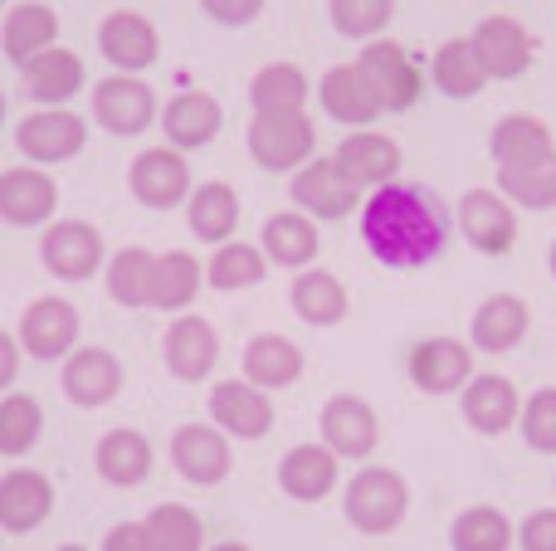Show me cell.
I'll return each mask as SVG.
<instances>
[{"label":"cell","instance_id":"6da1fadb","mask_svg":"<svg viewBox=\"0 0 556 551\" xmlns=\"http://www.w3.org/2000/svg\"><path fill=\"white\" fill-rule=\"evenodd\" d=\"M362 240L386 269H420L444 254V215L420 185H381L362 201Z\"/></svg>","mask_w":556,"mask_h":551},{"label":"cell","instance_id":"7a4b0ae2","mask_svg":"<svg viewBox=\"0 0 556 551\" xmlns=\"http://www.w3.org/2000/svg\"><path fill=\"white\" fill-rule=\"evenodd\" d=\"M342 513H346V523H352L356 533L386 537V533H395V527L405 523V513H410V488H405V478L395 474V469H381V464L362 469V474L346 484Z\"/></svg>","mask_w":556,"mask_h":551},{"label":"cell","instance_id":"3957f363","mask_svg":"<svg viewBox=\"0 0 556 551\" xmlns=\"http://www.w3.org/2000/svg\"><path fill=\"white\" fill-rule=\"evenodd\" d=\"M317 127L307 113H254L250 123V156L264 171H298L313 162Z\"/></svg>","mask_w":556,"mask_h":551},{"label":"cell","instance_id":"277c9868","mask_svg":"<svg viewBox=\"0 0 556 551\" xmlns=\"http://www.w3.org/2000/svg\"><path fill=\"white\" fill-rule=\"evenodd\" d=\"M293 205L313 220H346V215L362 205V185L337 166V156H317V162L298 166L293 185H288Z\"/></svg>","mask_w":556,"mask_h":551},{"label":"cell","instance_id":"5b68a950","mask_svg":"<svg viewBox=\"0 0 556 551\" xmlns=\"http://www.w3.org/2000/svg\"><path fill=\"white\" fill-rule=\"evenodd\" d=\"M39 264L64 283H84L103 269V234L84 220H49L39 240Z\"/></svg>","mask_w":556,"mask_h":551},{"label":"cell","instance_id":"8992f818","mask_svg":"<svg viewBox=\"0 0 556 551\" xmlns=\"http://www.w3.org/2000/svg\"><path fill=\"white\" fill-rule=\"evenodd\" d=\"M88 142V123L68 107H35L29 117H20L15 127V146L25 162H68L78 156Z\"/></svg>","mask_w":556,"mask_h":551},{"label":"cell","instance_id":"52a82bcc","mask_svg":"<svg viewBox=\"0 0 556 551\" xmlns=\"http://www.w3.org/2000/svg\"><path fill=\"white\" fill-rule=\"evenodd\" d=\"M156 117V93L137 74H108L93 84V123H103L113 137L147 132Z\"/></svg>","mask_w":556,"mask_h":551},{"label":"cell","instance_id":"ba28073f","mask_svg":"<svg viewBox=\"0 0 556 551\" xmlns=\"http://www.w3.org/2000/svg\"><path fill=\"white\" fill-rule=\"evenodd\" d=\"M405 371H410L415 390L425 396H450V390H464L473 376V347L459 337H425L410 347L405 357Z\"/></svg>","mask_w":556,"mask_h":551},{"label":"cell","instance_id":"9c48e42d","mask_svg":"<svg viewBox=\"0 0 556 551\" xmlns=\"http://www.w3.org/2000/svg\"><path fill=\"white\" fill-rule=\"evenodd\" d=\"M20 351L35 361H59L78 347V308L68 298H35L20 318Z\"/></svg>","mask_w":556,"mask_h":551},{"label":"cell","instance_id":"30bf717a","mask_svg":"<svg viewBox=\"0 0 556 551\" xmlns=\"http://www.w3.org/2000/svg\"><path fill=\"white\" fill-rule=\"evenodd\" d=\"M172 469L186 478V484L215 488L225 474H230V435L220 425H181L172 430Z\"/></svg>","mask_w":556,"mask_h":551},{"label":"cell","instance_id":"8fae6325","mask_svg":"<svg viewBox=\"0 0 556 551\" xmlns=\"http://www.w3.org/2000/svg\"><path fill=\"white\" fill-rule=\"evenodd\" d=\"M317 430H323V445L337 459H371L381 445V420L362 396H332L323 406Z\"/></svg>","mask_w":556,"mask_h":551},{"label":"cell","instance_id":"7c38bea8","mask_svg":"<svg viewBox=\"0 0 556 551\" xmlns=\"http://www.w3.org/2000/svg\"><path fill=\"white\" fill-rule=\"evenodd\" d=\"M362 74L376 84V93H381L386 113H405V107H415V98H420V68H415V59L405 54V44H395V39H366L362 49Z\"/></svg>","mask_w":556,"mask_h":551},{"label":"cell","instance_id":"4fadbf2b","mask_svg":"<svg viewBox=\"0 0 556 551\" xmlns=\"http://www.w3.org/2000/svg\"><path fill=\"white\" fill-rule=\"evenodd\" d=\"M98 44H103V59L117 74H142L162 54V35H156V25L142 10H113L98 25Z\"/></svg>","mask_w":556,"mask_h":551},{"label":"cell","instance_id":"5bb4252c","mask_svg":"<svg viewBox=\"0 0 556 551\" xmlns=\"http://www.w3.org/2000/svg\"><path fill=\"white\" fill-rule=\"evenodd\" d=\"M127 185H132V195L142 205L172 210V205H181L191 195V166H186V156L176 146H147L132 162V171H127Z\"/></svg>","mask_w":556,"mask_h":551},{"label":"cell","instance_id":"9a60e30c","mask_svg":"<svg viewBox=\"0 0 556 551\" xmlns=\"http://www.w3.org/2000/svg\"><path fill=\"white\" fill-rule=\"evenodd\" d=\"M211 420L225 430L230 439H264L274 430V400L264 386L254 381H220L211 390Z\"/></svg>","mask_w":556,"mask_h":551},{"label":"cell","instance_id":"2e32d148","mask_svg":"<svg viewBox=\"0 0 556 551\" xmlns=\"http://www.w3.org/2000/svg\"><path fill=\"white\" fill-rule=\"evenodd\" d=\"M317 98H323V113L332 117V123H346L356 132V127H371L376 117L386 113L381 93H376V84L362 74V64H332L323 74V84H317Z\"/></svg>","mask_w":556,"mask_h":551},{"label":"cell","instance_id":"e0dca14e","mask_svg":"<svg viewBox=\"0 0 556 551\" xmlns=\"http://www.w3.org/2000/svg\"><path fill=\"white\" fill-rule=\"evenodd\" d=\"M469 44H473V54H479V64L489 78H522L532 68V35H528V25L513 15L479 20Z\"/></svg>","mask_w":556,"mask_h":551},{"label":"cell","instance_id":"ac0fdd59","mask_svg":"<svg viewBox=\"0 0 556 551\" xmlns=\"http://www.w3.org/2000/svg\"><path fill=\"white\" fill-rule=\"evenodd\" d=\"M59 205V185L45 166H10L0 171V220L20 225V230H35V225H49Z\"/></svg>","mask_w":556,"mask_h":551},{"label":"cell","instance_id":"d6986e66","mask_svg":"<svg viewBox=\"0 0 556 551\" xmlns=\"http://www.w3.org/2000/svg\"><path fill=\"white\" fill-rule=\"evenodd\" d=\"M459 230L479 254H508L518 244V215L503 191H464Z\"/></svg>","mask_w":556,"mask_h":551},{"label":"cell","instance_id":"ffe728a7","mask_svg":"<svg viewBox=\"0 0 556 551\" xmlns=\"http://www.w3.org/2000/svg\"><path fill=\"white\" fill-rule=\"evenodd\" d=\"M332 156L362 191H381V185H391L395 171H401V146H395V137L376 132V127H356V132H346Z\"/></svg>","mask_w":556,"mask_h":551},{"label":"cell","instance_id":"44dd1931","mask_svg":"<svg viewBox=\"0 0 556 551\" xmlns=\"http://www.w3.org/2000/svg\"><path fill=\"white\" fill-rule=\"evenodd\" d=\"M459 410L479 435H508L522 415V396L508 376L483 371V376H469V386L459 390Z\"/></svg>","mask_w":556,"mask_h":551},{"label":"cell","instance_id":"7402d4cb","mask_svg":"<svg viewBox=\"0 0 556 551\" xmlns=\"http://www.w3.org/2000/svg\"><path fill=\"white\" fill-rule=\"evenodd\" d=\"M54 513V484L39 469H10L0 478V533L25 537Z\"/></svg>","mask_w":556,"mask_h":551},{"label":"cell","instance_id":"603a6c76","mask_svg":"<svg viewBox=\"0 0 556 551\" xmlns=\"http://www.w3.org/2000/svg\"><path fill=\"white\" fill-rule=\"evenodd\" d=\"M117 390H123V361L108 347H74L64 357V396L74 406H108Z\"/></svg>","mask_w":556,"mask_h":551},{"label":"cell","instance_id":"cb8c5ba5","mask_svg":"<svg viewBox=\"0 0 556 551\" xmlns=\"http://www.w3.org/2000/svg\"><path fill=\"white\" fill-rule=\"evenodd\" d=\"M162 351H166V367H172L176 381H201V376H211L215 361H220V332L205 318L181 312V318H172V328H166Z\"/></svg>","mask_w":556,"mask_h":551},{"label":"cell","instance_id":"d4e9b609","mask_svg":"<svg viewBox=\"0 0 556 551\" xmlns=\"http://www.w3.org/2000/svg\"><path fill=\"white\" fill-rule=\"evenodd\" d=\"M20 74H25V93L39 107H64L74 93H84V59L64 44L39 49L29 64H20Z\"/></svg>","mask_w":556,"mask_h":551},{"label":"cell","instance_id":"484cf974","mask_svg":"<svg viewBox=\"0 0 556 551\" xmlns=\"http://www.w3.org/2000/svg\"><path fill=\"white\" fill-rule=\"evenodd\" d=\"M342 459L327 445H293L278 464V488H283L293 503H323L337 488V474H342Z\"/></svg>","mask_w":556,"mask_h":551},{"label":"cell","instance_id":"4316f807","mask_svg":"<svg viewBox=\"0 0 556 551\" xmlns=\"http://www.w3.org/2000/svg\"><path fill=\"white\" fill-rule=\"evenodd\" d=\"M220 123H225V107H220V98L205 93V88H186V93H176L172 103L162 107V127H166L176 152H191V146L215 142Z\"/></svg>","mask_w":556,"mask_h":551},{"label":"cell","instance_id":"83f0119b","mask_svg":"<svg viewBox=\"0 0 556 551\" xmlns=\"http://www.w3.org/2000/svg\"><path fill=\"white\" fill-rule=\"evenodd\" d=\"M532 328V308L518 298V293H493V298L479 303V312L469 318L473 347L498 357V351H513Z\"/></svg>","mask_w":556,"mask_h":551},{"label":"cell","instance_id":"f1b7e54d","mask_svg":"<svg viewBox=\"0 0 556 551\" xmlns=\"http://www.w3.org/2000/svg\"><path fill=\"white\" fill-rule=\"evenodd\" d=\"M152 439L142 430H108L93 449V469L108 478L113 488H137L147 474H152Z\"/></svg>","mask_w":556,"mask_h":551},{"label":"cell","instance_id":"f546056e","mask_svg":"<svg viewBox=\"0 0 556 551\" xmlns=\"http://www.w3.org/2000/svg\"><path fill=\"white\" fill-rule=\"evenodd\" d=\"M186 225H191L195 240L205 244H225L240 230V195L230 181H205L186 195Z\"/></svg>","mask_w":556,"mask_h":551},{"label":"cell","instance_id":"4dcf8cb0","mask_svg":"<svg viewBox=\"0 0 556 551\" xmlns=\"http://www.w3.org/2000/svg\"><path fill=\"white\" fill-rule=\"evenodd\" d=\"M298 376H303V351H298V342L278 337V332L250 337V347H244V381H254V386H264V390H283V386H293Z\"/></svg>","mask_w":556,"mask_h":551},{"label":"cell","instance_id":"1f68e13d","mask_svg":"<svg viewBox=\"0 0 556 551\" xmlns=\"http://www.w3.org/2000/svg\"><path fill=\"white\" fill-rule=\"evenodd\" d=\"M288 298H293V312L307 328H337V322L346 318V289H342V279L327 269H298Z\"/></svg>","mask_w":556,"mask_h":551},{"label":"cell","instance_id":"d6a6232c","mask_svg":"<svg viewBox=\"0 0 556 551\" xmlns=\"http://www.w3.org/2000/svg\"><path fill=\"white\" fill-rule=\"evenodd\" d=\"M54 39H59V15L45 0L15 5L5 15V25H0V44H5V54L15 59V64H29V59H35L39 49H49Z\"/></svg>","mask_w":556,"mask_h":551},{"label":"cell","instance_id":"836d02e7","mask_svg":"<svg viewBox=\"0 0 556 551\" xmlns=\"http://www.w3.org/2000/svg\"><path fill=\"white\" fill-rule=\"evenodd\" d=\"M430 78H434V88H440L444 98H479L483 88H489V74H483L479 54H473V44L464 35L444 39V44L434 49Z\"/></svg>","mask_w":556,"mask_h":551},{"label":"cell","instance_id":"e575fe53","mask_svg":"<svg viewBox=\"0 0 556 551\" xmlns=\"http://www.w3.org/2000/svg\"><path fill=\"white\" fill-rule=\"evenodd\" d=\"M489 152H493V162L498 166H522V162H538V156L556 152V142H552V127L542 123V117L513 113V117H503V123L493 127Z\"/></svg>","mask_w":556,"mask_h":551},{"label":"cell","instance_id":"d590c367","mask_svg":"<svg viewBox=\"0 0 556 551\" xmlns=\"http://www.w3.org/2000/svg\"><path fill=\"white\" fill-rule=\"evenodd\" d=\"M307 93H313L307 74H303L298 64H288V59H278V64H264L260 74L250 78V103H254V113H303V107H307Z\"/></svg>","mask_w":556,"mask_h":551},{"label":"cell","instance_id":"8d00e7d4","mask_svg":"<svg viewBox=\"0 0 556 551\" xmlns=\"http://www.w3.org/2000/svg\"><path fill=\"white\" fill-rule=\"evenodd\" d=\"M264 254L278 269H307L317 259V220L303 210H283L264 225Z\"/></svg>","mask_w":556,"mask_h":551},{"label":"cell","instance_id":"74e56055","mask_svg":"<svg viewBox=\"0 0 556 551\" xmlns=\"http://www.w3.org/2000/svg\"><path fill=\"white\" fill-rule=\"evenodd\" d=\"M195 293H201V259H195V254H186V249L156 254L152 308H162V312H186Z\"/></svg>","mask_w":556,"mask_h":551},{"label":"cell","instance_id":"f35d334b","mask_svg":"<svg viewBox=\"0 0 556 551\" xmlns=\"http://www.w3.org/2000/svg\"><path fill=\"white\" fill-rule=\"evenodd\" d=\"M152 273H156V254L142 244H127L108 259V298L123 308H152Z\"/></svg>","mask_w":556,"mask_h":551},{"label":"cell","instance_id":"ab89813d","mask_svg":"<svg viewBox=\"0 0 556 551\" xmlns=\"http://www.w3.org/2000/svg\"><path fill=\"white\" fill-rule=\"evenodd\" d=\"M264 269H269V254L264 249H254V244H244V240H225V244H215L211 264H205V283L220 293L254 289V283L264 279Z\"/></svg>","mask_w":556,"mask_h":551},{"label":"cell","instance_id":"60d3db41","mask_svg":"<svg viewBox=\"0 0 556 551\" xmlns=\"http://www.w3.org/2000/svg\"><path fill=\"white\" fill-rule=\"evenodd\" d=\"M498 191L528 210H556V152L522 166H498Z\"/></svg>","mask_w":556,"mask_h":551},{"label":"cell","instance_id":"b9f144b4","mask_svg":"<svg viewBox=\"0 0 556 551\" xmlns=\"http://www.w3.org/2000/svg\"><path fill=\"white\" fill-rule=\"evenodd\" d=\"M142 527H147L152 551H201V542H205L201 517L186 503H156L152 513L142 517Z\"/></svg>","mask_w":556,"mask_h":551},{"label":"cell","instance_id":"7bdbcfd3","mask_svg":"<svg viewBox=\"0 0 556 551\" xmlns=\"http://www.w3.org/2000/svg\"><path fill=\"white\" fill-rule=\"evenodd\" d=\"M450 547L454 551H508L513 547V523L498 508H469L454 517L450 527Z\"/></svg>","mask_w":556,"mask_h":551},{"label":"cell","instance_id":"ee69618b","mask_svg":"<svg viewBox=\"0 0 556 551\" xmlns=\"http://www.w3.org/2000/svg\"><path fill=\"white\" fill-rule=\"evenodd\" d=\"M39 430H45V410H39L35 396L15 390V396L0 400V454L5 459H20L35 449Z\"/></svg>","mask_w":556,"mask_h":551},{"label":"cell","instance_id":"f6af8a7d","mask_svg":"<svg viewBox=\"0 0 556 551\" xmlns=\"http://www.w3.org/2000/svg\"><path fill=\"white\" fill-rule=\"evenodd\" d=\"M337 35L346 39H381V29L391 25L395 0H327Z\"/></svg>","mask_w":556,"mask_h":551},{"label":"cell","instance_id":"bcb514c9","mask_svg":"<svg viewBox=\"0 0 556 551\" xmlns=\"http://www.w3.org/2000/svg\"><path fill=\"white\" fill-rule=\"evenodd\" d=\"M518 425H522V439H528L538 454H556V386L522 400Z\"/></svg>","mask_w":556,"mask_h":551},{"label":"cell","instance_id":"7dc6e473","mask_svg":"<svg viewBox=\"0 0 556 551\" xmlns=\"http://www.w3.org/2000/svg\"><path fill=\"white\" fill-rule=\"evenodd\" d=\"M518 547L522 551H556V508H538V513L522 517Z\"/></svg>","mask_w":556,"mask_h":551},{"label":"cell","instance_id":"c3c4849f","mask_svg":"<svg viewBox=\"0 0 556 551\" xmlns=\"http://www.w3.org/2000/svg\"><path fill=\"white\" fill-rule=\"evenodd\" d=\"M201 10L215 25H250V20H260L264 0H201Z\"/></svg>","mask_w":556,"mask_h":551},{"label":"cell","instance_id":"681fc988","mask_svg":"<svg viewBox=\"0 0 556 551\" xmlns=\"http://www.w3.org/2000/svg\"><path fill=\"white\" fill-rule=\"evenodd\" d=\"M103 551H152V542H147L142 523H117V527H108Z\"/></svg>","mask_w":556,"mask_h":551},{"label":"cell","instance_id":"f907efd6","mask_svg":"<svg viewBox=\"0 0 556 551\" xmlns=\"http://www.w3.org/2000/svg\"><path fill=\"white\" fill-rule=\"evenodd\" d=\"M15 376H20V342L10 332H0V390L15 386Z\"/></svg>","mask_w":556,"mask_h":551},{"label":"cell","instance_id":"816d5d0a","mask_svg":"<svg viewBox=\"0 0 556 551\" xmlns=\"http://www.w3.org/2000/svg\"><path fill=\"white\" fill-rule=\"evenodd\" d=\"M215 551H250L244 542H225V547H215Z\"/></svg>","mask_w":556,"mask_h":551},{"label":"cell","instance_id":"f5cc1de1","mask_svg":"<svg viewBox=\"0 0 556 551\" xmlns=\"http://www.w3.org/2000/svg\"><path fill=\"white\" fill-rule=\"evenodd\" d=\"M547 259H552V279H556V240H552V254H547Z\"/></svg>","mask_w":556,"mask_h":551},{"label":"cell","instance_id":"db71d44e","mask_svg":"<svg viewBox=\"0 0 556 551\" xmlns=\"http://www.w3.org/2000/svg\"><path fill=\"white\" fill-rule=\"evenodd\" d=\"M0 123H5V93H0Z\"/></svg>","mask_w":556,"mask_h":551},{"label":"cell","instance_id":"11a10c76","mask_svg":"<svg viewBox=\"0 0 556 551\" xmlns=\"http://www.w3.org/2000/svg\"><path fill=\"white\" fill-rule=\"evenodd\" d=\"M59 551H84V547H59Z\"/></svg>","mask_w":556,"mask_h":551},{"label":"cell","instance_id":"9f6ffc18","mask_svg":"<svg viewBox=\"0 0 556 551\" xmlns=\"http://www.w3.org/2000/svg\"><path fill=\"white\" fill-rule=\"evenodd\" d=\"M0 5H5V0H0Z\"/></svg>","mask_w":556,"mask_h":551}]
</instances>
